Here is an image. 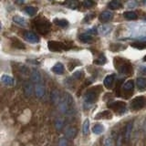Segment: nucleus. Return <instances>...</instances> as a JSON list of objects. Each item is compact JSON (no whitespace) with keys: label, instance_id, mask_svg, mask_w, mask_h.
Returning <instances> with one entry per match:
<instances>
[{"label":"nucleus","instance_id":"nucleus-18","mask_svg":"<svg viewBox=\"0 0 146 146\" xmlns=\"http://www.w3.org/2000/svg\"><path fill=\"white\" fill-rule=\"evenodd\" d=\"M34 90H35V94L36 97L38 98H41L43 97L44 94H45V88L40 84H36L34 88Z\"/></svg>","mask_w":146,"mask_h":146},{"label":"nucleus","instance_id":"nucleus-11","mask_svg":"<svg viewBox=\"0 0 146 146\" xmlns=\"http://www.w3.org/2000/svg\"><path fill=\"white\" fill-rule=\"evenodd\" d=\"M112 29V27L111 26H110V25H107V24H105V25H102V26H100V27L97 29L98 32L100 34V35H103V36H106L108 34L111 33V31Z\"/></svg>","mask_w":146,"mask_h":146},{"label":"nucleus","instance_id":"nucleus-12","mask_svg":"<svg viewBox=\"0 0 146 146\" xmlns=\"http://www.w3.org/2000/svg\"><path fill=\"white\" fill-rule=\"evenodd\" d=\"M24 93L27 97H31L34 93V87L30 82H26L24 85Z\"/></svg>","mask_w":146,"mask_h":146},{"label":"nucleus","instance_id":"nucleus-45","mask_svg":"<svg viewBox=\"0 0 146 146\" xmlns=\"http://www.w3.org/2000/svg\"><path fill=\"white\" fill-rule=\"evenodd\" d=\"M143 3H144V4L146 5V0H143Z\"/></svg>","mask_w":146,"mask_h":146},{"label":"nucleus","instance_id":"nucleus-5","mask_svg":"<svg viewBox=\"0 0 146 146\" xmlns=\"http://www.w3.org/2000/svg\"><path fill=\"white\" fill-rule=\"evenodd\" d=\"M144 105V97L143 96H138V97L134 98L131 102V107L134 111H139V110L143 109Z\"/></svg>","mask_w":146,"mask_h":146},{"label":"nucleus","instance_id":"nucleus-19","mask_svg":"<svg viewBox=\"0 0 146 146\" xmlns=\"http://www.w3.org/2000/svg\"><path fill=\"white\" fill-rule=\"evenodd\" d=\"M13 21L15 22V24L20 26V27H27V22L24 17H19V16H15L13 17Z\"/></svg>","mask_w":146,"mask_h":146},{"label":"nucleus","instance_id":"nucleus-32","mask_svg":"<svg viewBox=\"0 0 146 146\" xmlns=\"http://www.w3.org/2000/svg\"><path fill=\"white\" fill-rule=\"evenodd\" d=\"M55 24L60 27H66L68 25V22L66 19H55Z\"/></svg>","mask_w":146,"mask_h":146},{"label":"nucleus","instance_id":"nucleus-44","mask_svg":"<svg viewBox=\"0 0 146 146\" xmlns=\"http://www.w3.org/2000/svg\"><path fill=\"white\" fill-rule=\"evenodd\" d=\"M143 60H144V61H146V56H145V57L143 58Z\"/></svg>","mask_w":146,"mask_h":146},{"label":"nucleus","instance_id":"nucleus-38","mask_svg":"<svg viewBox=\"0 0 146 146\" xmlns=\"http://www.w3.org/2000/svg\"><path fill=\"white\" fill-rule=\"evenodd\" d=\"M58 146H68V141L66 139H60L58 141Z\"/></svg>","mask_w":146,"mask_h":146},{"label":"nucleus","instance_id":"nucleus-28","mask_svg":"<svg viewBox=\"0 0 146 146\" xmlns=\"http://www.w3.org/2000/svg\"><path fill=\"white\" fill-rule=\"evenodd\" d=\"M92 131L95 134H102L104 131V127L102 124H95L92 128Z\"/></svg>","mask_w":146,"mask_h":146},{"label":"nucleus","instance_id":"nucleus-27","mask_svg":"<svg viewBox=\"0 0 146 146\" xmlns=\"http://www.w3.org/2000/svg\"><path fill=\"white\" fill-rule=\"evenodd\" d=\"M12 45L14 46L15 48H19V49H25V45L23 44L20 40H18L17 38H12Z\"/></svg>","mask_w":146,"mask_h":146},{"label":"nucleus","instance_id":"nucleus-35","mask_svg":"<svg viewBox=\"0 0 146 146\" xmlns=\"http://www.w3.org/2000/svg\"><path fill=\"white\" fill-rule=\"evenodd\" d=\"M58 100H59L58 92L57 90H54L53 92H52V100H53V102H54L55 103H57Z\"/></svg>","mask_w":146,"mask_h":146},{"label":"nucleus","instance_id":"nucleus-8","mask_svg":"<svg viewBox=\"0 0 146 146\" xmlns=\"http://www.w3.org/2000/svg\"><path fill=\"white\" fill-rule=\"evenodd\" d=\"M24 38L27 42H29V43H38L39 42L38 36L31 31H26L24 33Z\"/></svg>","mask_w":146,"mask_h":146},{"label":"nucleus","instance_id":"nucleus-21","mask_svg":"<svg viewBox=\"0 0 146 146\" xmlns=\"http://www.w3.org/2000/svg\"><path fill=\"white\" fill-rule=\"evenodd\" d=\"M65 135L68 139H73L75 138V136L77 135V129L74 127H70L68 128L65 131Z\"/></svg>","mask_w":146,"mask_h":146},{"label":"nucleus","instance_id":"nucleus-37","mask_svg":"<svg viewBox=\"0 0 146 146\" xmlns=\"http://www.w3.org/2000/svg\"><path fill=\"white\" fill-rule=\"evenodd\" d=\"M137 5H138V3H137L136 1H134V0H130V1L127 3V6L129 7H131V8L135 7Z\"/></svg>","mask_w":146,"mask_h":146},{"label":"nucleus","instance_id":"nucleus-4","mask_svg":"<svg viewBox=\"0 0 146 146\" xmlns=\"http://www.w3.org/2000/svg\"><path fill=\"white\" fill-rule=\"evenodd\" d=\"M71 103H72L71 96L68 93H66L65 97L62 98L60 103H59V110H60L62 112H67L68 111V109H70Z\"/></svg>","mask_w":146,"mask_h":146},{"label":"nucleus","instance_id":"nucleus-17","mask_svg":"<svg viewBox=\"0 0 146 146\" xmlns=\"http://www.w3.org/2000/svg\"><path fill=\"white\" fill-rule=\"evenodd\" d=\"M1 80L4 84H6L7 86H14V84H15V80H14V79L12 77L8 76V75H2L1 77Z\"/></svg>","mask_w":146,"mask_h":146},{"label":"nucleus","instance_id":"nucleus-26","mask_svg":"<svg viewBox=\"0 0 146 146\" xmlns=\"http://www.w3.org/2000/svg\"><path fill=\"white\" fill-rule=\"evenodd\" d=\"M133 88H134V82L131 80H127L124 83V85H123V90H124L125 91H129V90L131 91L132 90H133Z\"/></svg>","mask_w":146,"mask_h":146},{"label":"nucleus","instance_id":"nucleus-14","mask_svg":"<svg viewBox=\"0 0 146 146\" xmlns=\"http://www.w3.org/2000/svg\"><path fill=\"white\" fill-rule=\"evenodd\" d=\"M114 79H115V76L113 74L111 75H109L107 77H105V79L103 80V84L105 86V88L107 89H111L112 85H113V82H114Z\"/></svg>","mask_w":146,"mask_h":146},{"label":"nucleus","instance_id":"nucleus-20","mask_svg":"<svg viewBox=\"0 0 146 146\" xmlns=\"http://www.w3.org/2000/svg\"><path fill=\"white\" fill-rule=\"evenodd\" d=\"M133 48H139V49H143L146 48V36L145 38H141L138 40V42L133 43L131 45Z\"/></svg>","mask_w":146,"mask_h":146},{"label":"nucleus","instance_id":"nucleus-16","mask_svg":"<svg viewBox=\"0 0 146 146\" xmlns=\"http://www.w3.org/2000/svg\"><path fill=\"white\" fill-rule=\"evenodd\" d=\"M51 70L54 72V73H56V74H63L64 73V70H65V68H64V66H63V64L60 63V62H58L56 63L55 65L53 66V68H51Z\"/></svg>","mask_w":146,"mask_h":146},{"label":"nucleus","instance_id":"nucleus-3","mask_svg":"<svg viewBox=\"0 0 146 146\" xmlns=\"http://www.w3.org/2000/svg\"><path fill=\"white\" fill-rule=\"evenodd\" d=\"M48 48L52 52H61L62 50L68 49V47L65 44L58 42V41H48Z\"/></svg>","mask_w":146,"mask_h":146},{"label":"nucleus","instance_id":"nucleus-23","mask_svg":"<svg viewBox=\"0 0 146 146\" xmlns=\"http://www.w3.org/2000/svg\"><path fill=\"white\" fill-rule=\"evenodd\" d=\"M123 17H124L128 20H134L137 18L136 13L133 12V11H126V12H124V13H123Z\"/></svg>","mask_w":146,"mask_h":146},{"label":"nucleus","instance_id":"nucleus-25","mask_svg":"<svg viewBox=\"0 0 146 146\" xmlns=\"http://www.w3.org/2000/svg\"><path fill=\"white\" fill-rule=\"evenodd\" d=\"M79 38H80V40L81 41V42L89 43V42H90L91 40H92V36H91L90 35H89V34H87V33H84V34L80 35Z\"/></svg>","mask_w":146,"mask_h":146},{"label":"nucleus","instance_id":"nucleus-47","mask_svg":"<svg viewBox=\"0 0 146 146\" xmlns=\"http://www.w3.org/2000/svg\"><path fill=\"white\" fill-rule=\"evenodd\" d=\"M50 1H53V0H50Z\"/></svg>","mask_w":146,"mask_h":146},{"label":"nucleus","instance_id":"nucleus-24","mask_svg":"<svg viewBox=\"0 0 146 146\" xmlns=\"http://www.w3.org/2000/svg\"><path fill=\"white\" fill-rule=\"evenodd\" d=\"M82 132L84 135H88L90 132V121L89 119H86L82 124Z\"/></svg>","mask_w":146,"mask_h":146},{"label":"nucleus","instance_id":"nucleus-9","mask_svg":"<svg viewBox=\"0 0 146 146\" xmlns=\"http://www.w3.org/2000/svg\"><path fill=\"white\" fill-rule=\"evenodd\" d=\"M112 118V113L110 111H103L99 112L95 116V120H111Z\"/></svg>","mask_w":146,"mask_h":146},{"label":"nucleus","instance_id":"nucleus-1","mask_svg":"<svg viewBox=\"0 0 146 146\" xmlns=\"http://www.w3.org/2000/svg\"><path fill=\"white\" fill-rule=\"evenodd\" d=\"M35 25H36V29L40 34H47L50 30V23L44 19V18H38L35 21Z\"/></svg>","mask_w":146,"mask_h":146},{"label":"nucleus","instance_id":"nucleus-34","mask_svg":"<svg viewBox=\"0 0 146 146\" xmlns=\"http://www.w3.org/2000/svg\"><path fill=\"white\" fill-rule=\"evenodd\" d=\"M93 5H94V2L92 1V0H84V2H83V6L87 8L91 7Z\"/></svg>","mask_w":146,"mask_h":146},{"label":"nucleus","instance_id":"nucleus-22","mask_svg":"<svg viewBox=\"0 0 146 146\" xmlns=\"http://www.w3.org/2000/svg\"><path fill=\"white\" fill-rule=\"evenodd\" d=\"M63 5L70 9H75L79 7V0H66Z\"/></svg>","mask_w":146,"mask_h":146},{"label":"nucleus","instance_id":"nucleus-7","mask_svg":"<svg viewBox=\"0 0 146 146\" xmlns=\"http://www.w3.org/2000/svg\"><path fill=\"white\" fill-rule=\"evenodd\" d=\"M109 107L112 109L114 111H119V112H123L126 109V104L123 102H115L109 105Z\"/></svg>","mask_w":146,"mask_h":146},{"label":"nucleus","instance_id":"nucleus-36","mask_svg":"<svg viewBox=\"0 0 146 146\" xmlns=\"http://www.w3.org/2000/svg\"><path fill=\"white\" fill-rule=\"evenodd\" d=\"M103 146H113L112 141L111 140V138H106V139L104 140Z\"/></svg>","mask_w":146,"mask_h":146},{"label":"nucleus","instance_id":"nucleus-39","mask_svg":"<svg viewBox=\"0 0 146 146\" xmlns=\"http://www.w3.org/2000/svg\"><path fill=\"white\" fill-rule=\"evenodd\" d=\"M62 125H63V121H62V120H60V119H58L57 121H56V127H57V129L59 130V129H60V128L62 127Z\"/></svg>","mask_w":146,"mask_h":146},{"label":"nucleus","instance_id":"nucleus-42","mask_svg":"<svg viewBox=\"0 0 146 146\" xmlns=\"http://www.w3.org/2000/svg\"><path fill=\"white\" fill-rule=\"evenodd\" d=\"M121 136L120 137H119V138H118V141H117V143H118V145L117 146H121Z\"/></svg>","mask_w":146,"mask_h":146},{"label":"nucleus","instance_id":"nucleus-6","mask_svg":"<svg viewBox=\"0 0 146 146\" xmlns=\"http://www.w3.org/2000/svg\"><path fill=\"white\" fill-rule=\"evenodd\" d=\"M120 60V65L116 64V67H117V70H119L120 73H122V74H127L129 73V70L131 68V65L130 63H128L127 61H125L124 59H121V58H119Z\"/></svg>","mask_w":146,"mask_h":146},{"label":"nucleus","instance_id":"nucleus-31","mask_svg":"<svg viewBox=\"0 0 146 146\" xmlns=\"http://www.w3.org/2000/svg\"><path fill=\"white\" fill-rule=\"evenodd\" d=\"M132 121L129 122L127 124V127H126V130H125V139L126 141L129 140L130 138V135H131V129H132Z\"/></svg>","mask_w":146,"mask_h":146},{"label":"nucleus","instance_id":"nucleus-29","mask_svg":"<svg viewBox=\"0 0 146 146\" xmlns=\"http://www.w3.org/2000/svg\"><path fill=\"white\" fill-rule=\"evenodd\" d=\"M109 7L111 9H119L121 7V3L120 0H112V1L109 4Z\"/></svg>","mask_w":146,"mask_h":146},{"label":"nucleus","instance_id":"nucleus-10","mask_svg":"<svg viewBox=\"0 0 146 146\" xmlns=\"http://www.w3.org/2000/svg\"><path fill=\"white\" fill-rule=\"evenodd\" d=\"M30 78H31V80L35 82V83H38V82L41 81V75H40V72L36 70V68H33L31 70V74H30Z\"/></svg>","mask_w":146,"mask_h":146},{"label":"nucleus","instance_id":"nucleus-46","mask_svg":"<svg viewBox=\"0 0 146 146\" xmlns=\"http://www.w3.org/2000/svg\"><path fill=\"white\" fill-rule=\"evenodd\" d=\"M0 30H1V24H0Z\"/></svg>","mask_w":146,"mask_h":146},{"label":"nucleus","instance_id":"nucleus-30","mask_svg":"<svg viewBox=\"0 0 146 146\" xmlns=\"http://www.w3.org/2000/svg\"><path fill=\"white\" fill-rule=\"evenodd\" d=\"M25 12L29 16H35L36 12H38V8L35 7H27L25 8Z\"/></svg>","mask_w":146,"mask_h":146},{"label":"nucleus","instance_id":"nucleus-15","mask_svg":"<svg viewBox=\"0 0 146 146\" xmlns=\"http://www.w3.org/2000/svg\"><path fill=\"white\" fill-rule=\"evenodd\" d=\"M113 15H112V13L111 11H103L102 14L100 15V21H102V22H108L110 21L112 18Z\"/></svg>","mask_w":146,"mask_h":146},{"label":"nucleus","instance_id":"nucleus-40","mask_svg":"<svg viewBox=\"0 0 146 146\" xmlns=\"http://www.w3.org/2000/svg\"><path fill=\"white\" fill-rule=\"evenodd\" d=\"M73 77L75 78V79H80V78L82 77V72L81 71H76L74 74H73Z\"/></svg>","mask_w":146,"mask_h":146},{"label":"nucleus","instance_id":"nucleus-13","mask_svg":"<svg viewBox=\"0 0 146 146\" xmlns=\"http://www.w3.org/2000/svg\"><path fill=\"white\" fill-rule=\"evenodd\" d=\"M136 86L141 91L146 90V78L140 77L136 80Z\"/></svg>","mask_w":146,"mask_h":146},{"label":"nucleus","instance_id":"nucleus-43","mask_svg":"<svg viewBox=\"0 0 146 146\" xmlns=\"http://www.w3.org/2000/svg\"><path fill=\"white\" fill-rule=\"evenodd\" d=\"M17 2H18V3H24L25 1H24V0H18Z\"/></svg>","mask_w":146,"mask_h":146},{"label":"nucleus","instance_id":"nucleus-41","mask_svg":"<svg viewBox=\"0 0 146 146\" xmlns=\"http://www.w3.org/2000/svg\"><path fill=\"white\" fill-rule=\"evenodd\" d=\"M97 33H98V30L94 27V29H89V30H88V33H87V34H89V35H90V34H93V35H95V34H97Z\"/></svg>","mask_w":146,"mask_h":146},{"label":"nucleus","instance_id":"nucleus-33","mask_svg":"<svg viewBox=\"0 0 146 146\" xmlns=\"http://www.w3.org/2000/svg\"><path fill=\"white\" fill-rule=\"evenodd\" d=\"M106 61H107V59H106V58H105V56L103 54H102L99 57V58L98 59H96V60L94 61V63L95 64H97V65H104L105 63H106Z\"/></svg>","mask_w":146,"mask_h":146},{"label":"nucleus","instance_id":"nucleus-2","mask_svg":"<svg viewBox=\"0 0 146 146\" xmlns=\"http://www.w3.org/2000/svg\"><path fill=\"white\" fill-rule=\"evenodd\" d=\"M98 94L99 92L94 89H91L87 91L84 96V105L86 108H90L91 105H93V103L98 99Z\"/></svg>","mask_w":146,"mask_h":146}]
</instances>
